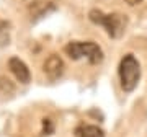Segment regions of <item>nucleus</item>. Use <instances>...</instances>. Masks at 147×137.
<instances>
[{
	"label": "nucleus",
	"mask_w": 147,
	"mask_h": 137,
	"mask_svg": "<svg viewBox=\"0 0 147 137\" xmlns=\"http://www.w3.org/2000/svg\"><path fill=\"white\" fill-rule=\"evenodd\" d=\"M88 18L92 23L105 28L106 34L113 39H118L123 36L127 26L126 15H121V13H103L101 10L93 8L88 11Z\"/></svg>",
	"instance_id": "nucleus-1"
},
{
	"label": "nucleus",
	"mask_w": 147,
	"mask_h": 137,
	"mask_svg": "<svg viewBox=\"0 0 147 137\" xmlns=\"http://www.w3.org/2000/svg\"><path fill=\"white\" fill-rule=\"evenodd\" d=\"M64 52L67 54L72 60L87 59L92 65L103 62V51L93 41H70L65 44Z\"/></svg>",
	"instance_id": "nucleus-2"
},
{
	"label": "nucleus",
	"mask_w": 147,
	"mask_h": 137,
	"mask_svg": "<svg viewBox=\"0 0 147 137\" xmlns=\"http://www.w3.org/2000/svg\"><path fill=\"white\" fill-rule=\"evenodd\" d=\"M118 75H119L121 88L126 93H131L132 90L137 87L139 79H141V64H139V60L132 54H126L119 60Z\"/></svg>",
	"instance_id": "nucleus-3"
},
{
	"label": "nucleus",
	"mask_w": 147,
	"mask_h": 137,
	"mask_svg": "<svg viewBox=\"0 0 147 137\" xmlns=\"http://www.w3.org/2000/svg\"><path fill=\"white\" fill-rule=\"evenodd\" d=\"M64 68H65L64 60L57 54H51L42 64V72L47 75L49 80H57L64 74Z\"/></svg>",
	"instance_id": "nucleus-4"
},
{
	"label": "nucleus",
	"mask_w": 147,
	"mask_h": 137,
	"mask_svg": "<svg viewBox=\"0 0 147 137\" xmlns=\"http://www.w3.org/2000/svg\"><path fill=\"white\" fill-rule=\"evenodd\" d=\"M56 10H57V3L53 2V0H38V2L30 5V15H31L33 21L41 20V18L51 15Z\"/></svg>",
	"instance_id": "nucleus-5"
},
{
	"label": "nucleus",
	"mask_w": 147,
	"mask_h": 137,
	"mask_svg": "<svg viewBox=\"0 0 147 137\" xmlns=\"http://www.w3.org/2000/svg\"><path fill=\"white\" fill-rule=\"evenodd\" d=\"M8 68H10V72L15 75V79L20 82V83H30L31 82V72H30V68L28 65L20 57H10L8 59Z\"/></svg>",
	"instance_id": "nucleus-6"
},
{
	"label": "nucleus",
	"mask_w": 147,
	"mask_h": 137,
	"mask_svg": "<svg viewBox=\"0 0 147 137\" xmlns=\"http://www.w3.org/2000/svg\"><path fill=\"white\" fill-rule=\"evenodd\" d=\"M75 137H105L103 129L93 124H84L75 129Z\"/></svg>",
	"instance_id": "nucleus-7"
},
{
	"label": "nucleus",
	"mask_w": 147,
	"mask_h": 137,
	"mask_svg": "<svg viewBox=\"0 0 147 137\" xmlns=\"http://www.w3.org/2000/svg\"><path fill=\"white\" fill-rule=\"evenodd\" d=\"M0 91H2L3 95H10V93H13V91H15L13 83H11L7 77H0Z\"/></svg>",
	"instance_id": "nucleus-8"
},
{
	"label": "nucleus",
	"mask_w": 147,
	"mask_h": 137,
	"mask_svg": "<svg viewBox=\"0 0 147 137\" xmlns=\"http://www.w3.org/2000/svg\"><path fill=\"white\" fill-rule=\"evenodd\" d=\"M42 132L49 136V134H53L54 132V124L51 119H42Z\"/></svg>",
	"instance_id": "nucleus-9"
},
{
	"label": "nucleus",
	"mask_w": 147,
	"mask_h": 137,
	"mask_svg": "<svg viewBox=\"0 0 147 137\" xmlns=\"http://www.w3.org/2000/svg\"><path fill=\"white\" fill-rule=\"evenodd\" d=\"M124 2H126L127 5H131V7H134V5H139V3H141L142 0H124Z\"/></svg>",
	"instance_id": "nucleus-10"
}]
</instances>
